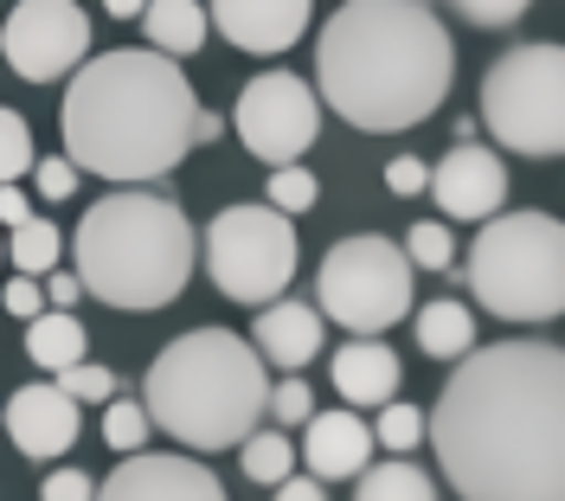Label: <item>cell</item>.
Returning a JSON list of instances; mask_svg holds the SVG:
<instances>
[{"mask_svg": "<svg viewBox=\"0 0 565 501\" xmlns=\"http://www.w3.org/2000/svg\"><path fill=\"white\" fill-rule=\"evenodd\" d=\"M424 437L462 501L565 495V354L553 341H494L457 354Z\"/></svg>", "mask_w": 565, "mask_h": 501, "instance_id": "1", "label": "cell"}, {"mask_svg": "<svg viewBox=\"0 0 565 501\" xmlns=\"http://www.w3.org/2000/svg\"><path fill=\"white\" fill-rule=\"evenodd\" d=\"M457 84V45L424 0H341L321 20L316 90L366 136L418 129Z\"/></svg>", "mask_w": 565, "mask_h": 501, "instance_id": "2", "label": "cell"}, {"mask_svg": "<svg viewBox=\"0 0 565 501\" xmlns=\"http://www.w3.org/2000/svg\"><path fill=\"white\" fill-rule=\"evenodd\" d=\"M193 116L200 97L168 52H104L77 65L65 84V154L77 174L116 180H161L193 154Z\"/></svg>", "mask_w": 565, "mask_h": 501, "instance_id": "3", "label": "cell"}, {"mask_svg": "<svg viewBox=\"0 0 565 501\" xmlns=\"http://www.w3.org/2000/svg\"><path fill=\"white\" fill-rule=\"evenodd\" d=\"M200 264V238L193 218L180 213V200L141 186V180H116L104 200L77 225V284L109 309H168Z\"/></svg>", "mask_w": 565, "mask_h": 501, "instance_id": "4", "label": "cell"}, {"mask_svg": "<svg viewBox=\"0 0 565 501\" xmlns=\"http://www.w3.org/2000/svg\"><path fill=\"white\" fill-rule=\"evenodd\" d=\"M264 393H270L264 354L245 334L193 328L154 354L141 380V412L186 450H232L245 430L264 425Z\"/></svg>", "mask_w": 565, "mask_h": 501, "instance_id": "5", "label": "cell"}, {"mask_svg": "<svg viewBox=\"0 0 565 501\" xmlns=\"http://www.w3.org/2000/svg\"><path fill=\"white\" fill-rule=\"evenodd\" d=\"M462 284L501 322H553L565 309V225L553 213H489L462 250Z\"/></svg>", "mask_w": 565, "mask_h": 501, "instance_id": "6", "label": "cell"}, {"mask_svg": "<svg viewBox=\"0 0 565 501\" xmlns=\"http://www.w3.org/2000/svg\"><path fill=\"white\" fill-rule=\"evenodd\" d=\"M482 122L508 154L553 161L565 148V52L553 39L514 45L482 72Z\"/></svg>", "mask_w": 565, "mask_h": 501, "instance_id": "7", "label": "cell"}, {"mask_svg": "<svg viewBox=\"0 0 565 501\" xmlns=\"http://www.w3.org/2000/svg\"><path fill=\"white\" fill-rule=\"evenodd\" d=\"M316 309L334 328H353V334H380V328L405 322L412 316V257L380 232L341 238L321 257Z\"/></svg>", "mask_w": 565, "mask_h": 501, "instance_id": "8", "label": "cell"}, {"mask_svg": "<svg viewBox=\"0 0 565 501\" xmlns=\"http://www.w3.org/2000/svg\"><path fill=\"white\" fill-rule=\"evenodd\" d=\"M206 277L218 284V296L232 302H270L296 284V264H302V245H296V225L289 213H277L270 200L264 206H225V213L206 225Z\"/></svg>", "mask_w": 565, "mask_h": 501, "instance_id": "9", "label": "cell"}, {"mask_svg": "<svg viewBox=\"0 0 565 501\" xmlns=\"http://www.w3.org/2000/svg\"><path fill=\"white\" fill-rule=\"evenodd\" d=\"M238 122V142L264 161V168H282V161H302L309 142L321 129V97L309 77L296 72H264L245 84V97L232 109Z\"/></svg>", "mask_w": 565, "mask_h": 501, "instance_id": "10", "label": "cell"}, {"mask_svg": "<svg viewBox=\"0 0 565 501\" xmlns=\"http://www.w3.org/2000/svg\"><path fill=\"white\" fill-rule=\"evenodd\" d=\"M0 58L26 84H58L90 58V13L77 0H20L0 26Z\"/></svg>", "mask_w": 565, "mask_h": 501, "instance_id": "11", "label": "cell"}, {"mask_svg": "<svg viewBox=\"0 0 565 501\" xmlns=\"http://www.w3.org/2000/svg\"><path fill=\"white\" fill-rule=\"evenodd\" d=\"M424 186L437 193V213H444V218L476 225V218L501 213V200H508V168H501V154H494V148H482L476 136H469V142H457L437 168H430Z\"/></svg>", "mask_w": 565, "mask_h": 501, "instance_id": "12", "label": "cell"}, {"mask_svg": "<svg viewBox=\"0 0 565 501\" xmlns=\"http://www.w3.org/2000/svg\"><path fill=\"white\" fill-rule=\"evenodd\" d=\"M0 430H7L13 450L33 457V463L65 457L71 444L84 437V425H77V398H71L58 380H33V386H20V393L7 398V412H0Z\"/></svg>", "mask_w": 565, "mask_h": 501, "instance_id": "13", "label": "cell"}, {"mask_svg": "<svg viewBox=\"0 0 565 501\" xmlns=\"http://www.w3.org/2000/svg\"><path fill=\"white\" fill-rule=\"evenodd\" d=\"M109 501H225V482L193 457H148V450H122V463L109 482H97Z\"/></svg>", "mask_w": 565, "mask_h": 501, "instance_id": "14", "label": "cell"}, {"mask_svg": "<svg viewBox=\"0 0 565 501\" xmlns=\"http://www.w3.org/2000/svg\"><path fill=\"white\" fill-rule=\"evenodd\" d=\"M316 0H212L206 20H218V39H232L250 58H277L309 33Z\"/></svg>", "mask_w": 565, "mask_h": 501, "instance_id": "15", "label": "cell"}, {"mask_svg": "<svg viewBox=\"0 0 565 501\" xmlns=\"http://www.w3.org/2000/svg\"><path fill=\"white\" fill-rule=\"evenodd\" d=\"M302 457L321 482H353L360 469L373 463V425H360L353 412H309L302 418Z\"/></svg>", "mask_w": 565, "mask_h": 501, "instance_id": "16", "label": "cell"}, {"mask_svg": "<svg viewBox=\"0 0 565 501\" xmlns=\"http://www.w3.org/2000/svg\"><path fill=\"white\" fill-rule=\"evenodd\" d=\"M257 309H264V316L250 328V348L270 360V366H309V360L321 354V309L282 302V296L257 302Z\"/></svg>", "mask_w": 565, "mask_h": 501, "instance_id": "17", "label": "cell"}, {"mask_svg": "<svg viewBox=\"0 0 565 501\" xmlns=\"http://www.w3.org/2000/svg\"><path fill=\"white\" fill-rule=\"evenodd\" d=\"M334 393L348 398V405H386L392 393H398V354H392L380 334H353L348 348L334 354Z\"/></svg>", "mask_w": 565, "mask_h": 501, "instance_id": "18", "label": "cell"}, {"mask_svg": "<svg viewBox=\"0 0 565 501\" xmlns=\"http://www.w3.org/2000/svg\"><path fill=\"white\" fill-rule=\"evenodd\" d=\"M141 33L154 52H168V58H193L200 45H206V7L200 0H141Z\"/></svg>", "mask_w": 565, "mask_h": 501, "instance_id": "19", "label": "cell"}, {"mask_svg": "<svg viewBox=\"0 0 565 501\" xmlns=\"http://www.w3.org/2000/svg\"><path fill=\"white\" fill-rule=\"evenodd\" d=\"M26 354H33V366H45V373H58V366H71V360H84V322L71 316V309H39V316H26Z\"/></svg>", "mask_w": 565, "mask_h": 501, "instance_id": "20", "label": "cell"}, {"mask_svg": "<svg viewBox=\"0 0 565 501\" xmlns=\"http://www.w3.org/2000/svg\"><path fill=\"white\" fill-rule=\"evenodd\" d=\"M418 348L430 360H457V354H469L476 348V316L462 309V302H424L418 309Z\"/></svg>", "mask_w": 565, "mask_h": 501, "instance_id": "21", "label": "cell"}, {"mask_svg": "<svg viewBox=\"0 0 565 501\" xmlns=\"http://www.w3.org/2000/svg\"><path fill=\"white\" fill-rule=\"evenodd\" d=\"M353 495H360V501H430V495H437V482H430L418 463L392 457V463H366V469H360Z\"/></svg>", "mask_w": 565, "mask_h": 501, "instance_id": "22", "label": "cell"}, {"mask_svg": "<svg viewBox=\"0 0 565 501\" xmlns=\"http://www.w3.org/2000/svg\"><path fill=\"white\" fill-rule=\"evenodd\" d=\"M13 232V270H26V277H45V270H58V225L52 218H20V225H7Z\"/></svg>", "mask_w": 565, "mask_h": 501, "instance_id": "23", "label": "cell"}, {"mask_svg": "<svg viewBox=\"0 0 565 501\" xmlns=\"http://www.w3.org/2000/svg\"><path fill=\"white\" fill-rule=\"evenodd\" d=\"M238 450H245V476H250V482H264V489H277L282 476L296 469V450H289V437H282V430H245V437H238Z\"/></svg>", "mask_w": 565, "mask_h": 501, "instance_id": "24", "label": "cell"}, {"mask_svg": "<svg viewBox=\"0 0 565 501\" xmlns=\"http://www.w3.org/2000/svg\"><path fill=\"white\" fill-rule=\"evenodd\" d=\"M398 250L412 257V270H450V264H457V238H450V225H437V218H418Z\"/></svg>", "mask_w": 565, "mask_h": 501, "instance_id": "25", "label": "cell"}, {"mask_svg": "<svg viewBox=\"0 0 565 501\" xmlns=\"http://www.w3.org/2000/svg\"><path fill=\"white\" fill-rule=\"evenodd\" d=\"M141 437H148V412H141V398H104V444L109 457H122V450H141Z\"/></svg>", "mask_w": 565, "mask_h": 501, "instance_id": "26", "label": "cell"}, {"mask_svg": "<svg viewBox=\"0 0 565 501\" xmlns=\"http://www.w3.org/2000/svg\"><path fill=\"white\" fill-rule=\"evenodd\" d=\"M373 437H380L386 450H398V457H405V450H418V444H424V412H418V405H398V398H386V405H380V418H373Z\"/></svg>", "mask_w": 565, "mask_h": 501, "instance_id": "27", "label": "cell"}, {"mask_svg": "<svg viewBox=\"0 0 565 501\" xmlns=\"http://www.w3.org/2000/svg\"><path fill=\"white\" fill-rule=\"evenodd\" d=\"M20 174H33V129H26L20 109L0 104V180H20Z\"/></svg>", "mask_w": 565, "mask_h": 501, "instance_id": "28", "label": "cell"}, {"mask_svg": "<svg viewBox=\"0 0 565 501\" xmlns=\"http://www.w3.org/2000/svg\"><path fill=\"white\" fill-rule=\"evenodd\" d=\"M316 174H309V168H296V161H282L277 174H270V206H277V213H309V206H316Z\"/></svg>", "mask_w": 565, "mask_h": 501, "instance_id": "29", "label": "cell"}, {"mask_svg": "<svg viewBox=\"0 0 565 501\" xmlns=\"http://www.w3.org/2000/svg\"><path fill=\"white\" fill-rule=\"evenodd\" d=\"M58 386H65L77 405H104V398L116 393V373L97 366V360H71V366H58Z\"/></svg>", "mask_w": 565, "mask_h": 501, "instance_id": "30", "label": "cell"}, {"mask_svg": "<svg viewBox=\"0 0 565 501\" xmlns=\"http://www.w3.org/2000/svg\"><path fill=\"white\" fill-rule=\"evenodd\" d=\"M264 412H270L277 425H302V418L316 412V393H309L302 380H282V386H270V393H264Z\"/></svg>", "mask_w": 565, "mask_h": 501, "instance_id": "31", "label": "cell"}, {"mask_svg": "<svg viewBox=\"0 0 565 501\" xmlns=\"http://www.w3.org/2000/svg\"><path fill=\"white\" fill-rule=\"evenodd\" d=\"M33 186H39V200H71L77 193V161L71 154H52V161H39L33 154Z\"/></svg>", "mask_w": 565, "mask_h": 501, "instance_id": "32", "label": "cell"}, {"mask_svg": "<svg viewBox=\"0 0 565 501\" xmlns=\"http://www.w3.org/2000/svg\"><path fill=\"white\" fill-rule=\"evenodd\" d=\"M450 7H457L469 26H514L533 0H450Z\"/></svg>", "mask_w": 565, "mask_h": 501, "instance_id": "33", "label": "cell"}, {"mask_svg": "<svg viewBox=\"0 0 565 501\" xmlns=\"http://www.w3.org/2000/svg\"><path fill=\"white\" fill-rule=\"evenodd\" d=\"M39 495L45 501H84V495H97V476H84V469H52V476L39 482Z\"/></svg>", "mask_w": 565, "mask_h": 501, "instance_id": "34", "label": "cell"}, {"mask_svg": "<svg viewBox=\"0 0 565 501\" xmlns=\"http://www.w3.org/2000/svg\"><path fill=\"white\" fill-rule=\"evenodd\" d=\"M424 180H430V168H424L418 154H392V161H386V186H392V193H405V200H412V193H424Z\"/></svg>", "mask_w": 565, "mask_h": 501, "instance_id": "35", "label": "cell"}, {"mask_svg": "<svg viewBox=\"0 0 565 501\" xmlns=\"http://www.w3.org/2000/svg\"><path fill=\"white\" fill-rule=\"evenodd\" d=\"M39 309H45V289H39V277L20 270V277L7 284V316H20V322H26V316H39Z\"/></svg>", "mask_w": 565, "mask_h": 501, "instance_id": "36", "label": "cell"}, {"mask_svg": "<svg viewBox=\"0 0 565 501\" xmlns=\"http://www.w3.org/2000/svg\"><path fill=\"white\" fill-rule=\"evenodd\" d=\"M45 302H52V309H71V302H77V296H84V284H77V270H71V277H52V270H45Z\"/></svg>", "mask_w": 565, "mask_h": 501, "instance_id": "37", "label": "cell"}, {"mask_svg": "<svg viewBox=\"0 0 565 501\" xmlns=\"http://www.w3.org/2000/svg\"><path fill=\"white\" fill-rule=\"evenodd\" d=\"M26 213H33V206H26V193H20V180H0V225H20Z\"/></svg>", "mask_w": 565, "mask_h": 501, "instance_id": "38", "label": "cell"}, {"mask_svg": "<svg viewBox=\"0 0 565 501\" xmlns=\"http://www.w3.org/2000/svg\"><path fill=\"white\" fill-rule=\"evenodd\" d=\"M270 495H282V501H321V476H316V482H296V476H282Z\"/></svg>", "mask_w": 565, "mask_h": 501, "instance_id": "39", "label": "cell"}, {"mask_svg": "<svg viewBox=\"0 0 565 501\" xmlns=\"http://www.w3.org/2000/svg\"><path fill=\"white\" fill-rule=\"evenodd\" d=\"M218 129H225V122H218V116H212V109H200V116H193V148L218 142Z\"/></svg>", "mask_w": 565, "mask_h": 501, "instance_id": "40", "label": "cell"}, {"mask_svg": "<svg viewBox=\"0 0 565 501\" xmlns=\"http://www.w3.org/2000/svg\"><path fill=\"white\" fill-rule=\"evenodd\" d=\"M104 13H116V20H136L141 0H104Z\"/></svg>", "mask_w": 565, "mask_h": 501, "instance_id": "41", "label": "cell"}]
</instances>
